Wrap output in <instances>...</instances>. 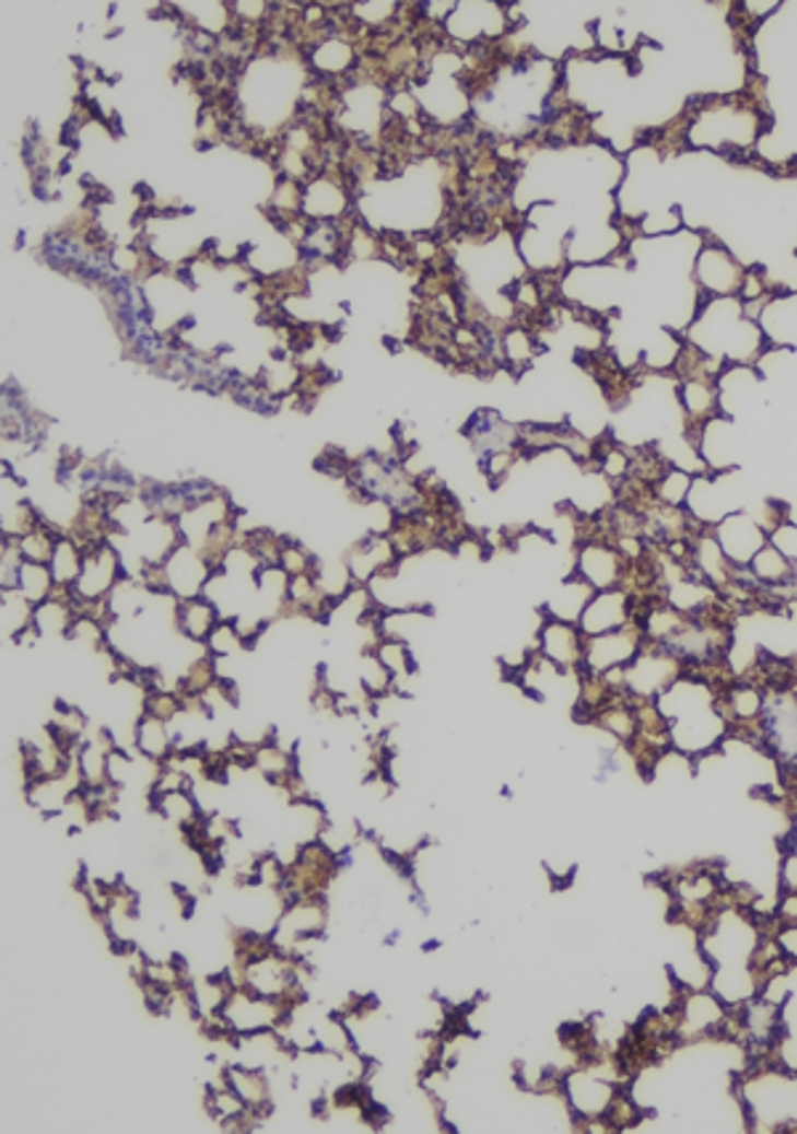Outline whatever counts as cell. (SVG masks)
<instances>
[{
  "mask_svg": "<svg viewBox=\"0 0 797 1134\" xmlns=\"http://www.w3.org/2000/svg\"><path fill=\"white\" fill-rule=\"evenodd\" d=\"M221 622V609L206 595H197V598L176 600L173 604V624L181 632L184 638H189L191 643H202L210 638V632L215 630V624Z\"/></svg>",
  "mask_w": 797,
  "mask_h": 1134,
  "instance_id": "2",
  "label": "cell"
},
{
  "mask_svg": "<svg viewBox=\"0 0 797 1134\" xmlns=\"http://www.w3.org/2000/svg\"><path fill=\"white\" fill-rule=\"evenodd\" d=\"M136 749H139V755L144 760H152V762L168 760L173 755V749H176V744H173L171 723L141 712L139 723H136Z\"/></svg>",
  "mask_w": 797,
  "mask_h": 1134,
  "instance_id": "3",
  "label": "cell"
},
{
  "mask_svg": "<svg viewBox=\"0 0 797 1134\" xmlns=\"http://www.w3.org/2000/svg\"><path fill=\"white\" fill-rule=\"evenodd\" d=\"M224 1082L245 1106L271 1108L269 1082H266L263 1071L250 1068V1065H228L224 1068Z\"/></svg>",
  "mask_w": 797,
  "mask_h": 1134,
  "instance_id": "4",
  "label": "cell"
},
{
  "mask_svg": "<svg viewBox=\"0 0 797 1134\" xmlns=\"http://www.w3.org/2000/svg\"><path fill=\"white\" fill-rule=\"evenodd\" d=\"M48 569H51L54 574V582L61 587H75L78 576L80 572H83V548L75 542V539L70 537H61L57 550H54V558L51 563H48Z\"/></svg>",
  "mask_w": 797,
  "mask_h": 1134,
  "instance_id": "5",
  "label": "cell"
},
{
  "mask_svg": "<svg viewBox=\"0 0 797 1134\" xmlns=\"http://www.w3.org/2000/svg\"><path fill=\"white\" fill-rule=\"evenodd\" d=\"M141 712H144V715L160 717V721L165 723H173L176 717H181V699H178L176 691L157 688V691L144 693V706H141Z\"/></svg>",
  "mask_w": 797,
  "mask_h": 1134,
  "instance_id": "6",
  "label": "cell"
},
{
  "mask_svg": "<svg viewBox=\"0 0 797 1134\" xmlns=\"http://www.w3.org/2000/svg\"><path fill=\"white\" fill-rule=\"evenodd\" d=\"M585 648H588V635L579 630V624L555 619L546 611V624L540 630V654L548 662L564 673H574L585 665Z\"/></svg>",
  "mask_w": 797,
  "mask_h": 1134,
  "instance_id": "1",
  "label": "cell"
}]
</instances>
